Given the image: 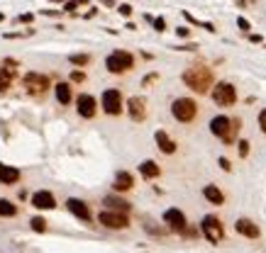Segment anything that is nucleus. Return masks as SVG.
Masks as SVG:
<instances>
[{"label":"nucleus","mask_w":266,"mask_h":253,"mask_svg":"<svg viewBox=\"0 0 266 253\" xmlns=\"http://www.w3.org/2000/svg\"><path fill=\"white\" fill-rule=\"evenodd\" d=\"M17 22H25V25H30V22H32V15H30V13H25V15L17 17Z\"/></svg>","instance_id":"36"},{"label":"nucleus","mask_w":266,"mask_h":253,"mask_svg":"<svg viewBox=\"0 0 266 253\" xmlns=\"http://www.w3.org/2000/svg\"><path fill=\"white\" fill-rule=\"evenodd\" d=\"M98 221L105 226V229H127L129 226V219H127V212H117V209H105L98 214Z\"/></svg>","instance_id":"7"},{"label":"nucleus","mask_w":266,"mask_h":253,"mask_svg":"<svg viewBox=\"0 0 266 253\" xmlns=\"http://www.w3.org/2000/svg\"><path fill=\"white\" fill-rule=\"evenodd\" d=\"M30 224H32V231H37V234H44L47 231V219L44 217H34Z\"/></svg>","instance_id":"25"},{"label":"nucleus","mask_w":266,"mask_h":253,"mask_svg":"<svg viewBox=\"0 0 266 253\" xmlns=\"http://www.w3.org/2000/svg\"><path fill=\"white\" fill-rule=\"evenodd\" d=\"M249 42H254V44H261L264 39H261V34H249Z\"/></svg>","instance_id":"38"},{"label":"nucleus","mask_w":266,"mask_h":253,"mask_svg":"<svg viewBox=\"0 0 266 253\" xmlns=\"http://www.w3.org/2000/svg\"><path fill=\"white\" fill-rule=\"evenodd\" d=\"M201 231H203V236L210 241V243H220L222 236H225V229H222V221L215 217V214H208L203 217L201 221Z\"/></svg>","instance_id":"6"},{"label":"nucleus","mask_w":266,"mask_h":253,"mask_svg":"<svg viewBox=\"0 0 266 253\" xmlns=\"http://www.w3.org/2000/svg\"><path fill=\"white\" fill-rule=\"evenodd\" d=\"M154 142H157V146H159V151H161V154H169V156L176 154V146H178V144L173 142L164 129H159L157 134H154Z\"/></svg>","instance_id":"16"},{"label":"nucleus","mask_w":266,"mask_h":253,"mask_svg":"<svg viewBox=\"0 0 266 253\" xmlns=\"http://www.w3.org/2000/svg\"><path fill=\"white\" fill-rule=\"evenodd\" d=\"M83 80H86L83 71H71V83H83Z\"/></svg>","instance_id":"30"},{"label":"nucleus","mask_w":266,"mask_h":253,"mask_svg":"<svg viewBox=\"0 0 266 253\" xmlns=\"http://www.w3.org/2000/svg\"><path fill=\"white\" fill-rule=\"evenodd\" d=\"M76 110H79V114L83 117V119H93L95 112H98V102H95L93 95L83 93L76 97Z\"/></svg>","instance_id":"12"},{"label":"nucleus","mask_w":266,"mask_h":253,"mask_svg":"<svg viewBox=\"0 0 266 253\" xmlns=\"http://www.w3.org/2000/svg\"><path fill=\"white\" fill-rule=\"evenodd\" d=\"M122 93L117 90V88H110V90H105L103 93V110H105V114H110V117H117L120 112H122Z\"/></svg>","instance_id":"9"},{"label":"nucleus","mask_w":266,"mask_h":253,"mask_svg":"<svg viewBox=\"0 0 266 253\" xmlns=\"http://www.w3.org/2000/svg\"><path fill=\"white\" fill-rule=\"evenodd\" d=\"M181 80L186 83V88H190L193 93H198V95L210 93L213 85H215V76H213V71H210L208 66H201V63L186 68L183 76H181Z\"/></svg>","instance_id":"1"},{"label":"nucleus","mask_w":266,"mask_h":253,"mask_svg":"<svg viewBox=\"0 0 266 253\" xmlns=\"http://www.w3.org/2000/svg\"><path fill=\"white\" fill-rule=\"evenodd\" d=\"M17 207L10 202V200H0V217H15Z\"/></svg>","instance_id":"24"},{"label":"nucleus","mask_w":266,"mask_h":253,"mask_svg":"<svg viewBox=\"0 0 266 253\" xmlns=\"http://www.w3.org/2000/svg\"><path fill=\"white\" fill-rule=\"evenodd\" d=\"M69 61L74 63V66H88V63H91V56H88V54H71Z\"/></svg>","instance_id":"26"},{"label":"nucleus","mask_w":266,"mask_h":253,"mask_svg":"<svg viewBox=\"0 0 266 253\" xmlns=\"http://www.w3.org/2000/svg\"><path fill=\"white\" fill-rule=\"evenodd\" d=\"M154 80H159V73H149V76H147V78L142 80V85H144V88H149V85H152V83H154Z\"/></svg>","instance_id":"32"},{"label":"nucleus","mask_w":266,"mask_h":253,"mask_svg":"<svg viewBox=\"0 0 266 253\" xmlns=\"http://www.w3.org/2000/svg\"><path fill=\"white\" fill-rule=\"evenodd\" d=\"M100 3H103V5H112V0H100Z\"/></svg>","instance_id":"39"},{"label":"nucleus","mask_w":266,"mask_h":253,"mask_svg":"<svg viewBox=\"0 0 266 253\" xmlns=\"http://www.w3.org/2000/svg\"><path fill=\"white\" fill-rule=\"evenodd\" d=\"M239 126H242V119H237V117L218 114V117L210 119V132H213L218 139H222L225 144H235L237 142V132H239Z\"/></svg>","instance_id":"2"},{"label":"nucleus","mask_w":266,"mask_h":253,"mask_svg":"<svg viewBox=\"0 0 266 253\" xmlns=\"http://www.w3.org/2000/svg\"><path fill=\"white\" fill-rule=\"evenodd\" d=\"M127 112H129L132 122H144L147 119V100L140 97V95H132L127 100Z\"/></svg>","instance_id":"11"},{"label":"nucleus","mask_w":266,"mask_h":253,"mask_svg":"<svg viewBox=\"0 0 266 253\" xmlns=\"http://www.w3.org/2000/svg\"><path fill=\"white\" fill-rule=\"evenodd\" d=\"M103 202H105L110 209H117V212H129V209H132V205H129L127 200H122V197H117V195H108Z\"/></svg>","instance_id":"21"},{"label":"nucleus","mask_w":266,"mask_h":253,"mask_svg":"<svg viewBox=\"0 0 266 253\" xmlns=\"http://www.w3.org/2000/svg\"><path fill=\"white\" fill-rule=\"evenodd\" d=\"M10 83H13V68L0 66V93H5L10 88Z\"/></svg>","instance_id":"23"},{"label":"nucleus","mask_w":266,"mask_h":253,"mask_svg":"<svg viewBox=\"0 0 266 253\" xmlns=\"http://www.w3.org/2000/svg\"><path fill=\"white\" fill-rule=\"evenodd\" d=\"M117 10H120V15H122V17H129V15H132V5H120Z\"/></svg>","instance_id":"34"},{"label":"nucleus","mask_w":266,"mask_h":253,"mask_svg":"<svg viewBox=\"0 0 266 253\" xmlns=\"http://www.w3.org/2000/svg\"><path fill=\"white\" fill-rule=\"evenodd\" d=\"M237 27H239L242 32H249V30H251L249 20H244V17H237Z\"/></svg>","instance_id":"29"},{"label":"nucleus","mask_w":266,"mask_h":253,"mask_svg":"<svg viewBox=\"0 0 266 253\" xmlns=\"http://www.w3.org/2000/svg\"><path fill=\"white\" fill-rule=\"evenodd\" d=\"M54 95H56V100L61 105H69L71 102V85L69 83H56L54 85Z\"/></svg>","instance_id":"22"},{"label":"nucleus","mask_w":266,"mask_h":253,"mask_svg":"<svg viewBox=\"0 0 266 253\" xmlns=\"http://www.w3.org/2000/svg\"><path fill=\"white\" fill-rule=\"evenodd\" d=\"M164 224H169V229L176 231V234H183V231L188 229L186 214H183L181 209H176V207H171V209L164 212Z\"/></svg>","instance_id":"10"},{"label":"nucleus","mask_w":266,"mask_h":253,"mask_svg":"<svg viewBox=\"0 0 266 253\" xmlns=\"http://www.w3.org/2000/svg\"><path fill=\"white\" fill-rule=\"evenodd\" d=\"M203 197L210 202V205H222V202H225V195H222V190H220L218 185H205Z\"/></svg>","instance_id":"19"},{"label":"nucleus","mask_w":266,"mask_h":253,"mask_svg":"<svg viewBox=\"0 0 266 253\" xmlns=\"http://www.w3.org/2000/svg\"><path fill=\"white\" fill-rule=\"evenodd\" d=\"M32 207H37V209H54V207H56V200H54L51 192L39 190V192L32 195Z\"/></svg>","instance_id":"15"},{"label":"nucleus","mask_w":266,"mask_h":253,"mask_svg":"<svg viewBox=\"0 0 266 253\" xmlns=\"http://www.w3.org/2000/svg\"><path fill=\"white\" fill-rule=\"evenodd\" d=\"M79 0H66V5H63V10H66V13H76V10H79Z\"/></svg>","instance_id":"28"},{"label":"nucleus","mask_w":266,"mask_h":253,"mask_svg":"<svg viewBox=\"0 0 266 253\" xmlns=\"http://www.w3.org/2000/svg\"><path fill=\"white\" fill-rule=\"evenodd\" d=\"M152 25H154V30H157V32H164V30H166V20H164V17H157Z\"/></svg>","instance_id":"31"},{"label":"nucleus","mask_w":266,"mask_h":253,"mask_svg":"<svg viewBox=\"0 0 266 253\" xmlns=\"http://www.w3.org/2000/svg\"><path fill=\"white\" fill-rule=\"evenodd\" d=\"M112 188L117 190V192H127V190L135 188V178L127 173V171H120V173L115 175V185Z\"/></svg>","instance_id":"17"},{"label":"nucleus","mask_w":266,"mask_h":253,"mask_svg":"<svg viewBox=\"0 0 266 253\" xmlns=\"http://www.w3.org/2000/svg\"><path fill=\"white\" fill-rule=\"evenodd\" d=\"M22 85L27 88V93L30 95H44L51 88L49 85V78L44 76V73H25V78H22Z\"/></svg>","instance_id":"8"},{"label":"nucleus","mask_w":266,"mask_h":253,"mask_svg":"<svg viewBox=\"0 0 266 253\" xmlns=\"http://www.w3.org/2000/svg\"><path fill=\"white\" fill-rule=\"evenodd\" d=\"M259 129L266 134V110H261L259 112Z\"/></svg>","instance_id":"33"},{"label":"nucleus","mask_w":266,"mask_h":253,"mask_svg":"<svg viewBox=\"0 0 266 253\" xmlns=\"http://www.w3.org/2000/svg\"><path fill=\"white\" fill-rule=\"evenodd\" d=\"M210 95H213V102L220 105V107H232V105L237 102V88L232 85V83H227V80H222V83H218V85H213Z\"/></svg>","instance_id":"5"},{"label":"nucleus","mask_w":266,"mask_h":253,"mask_svg":"<svg viewBox=\"0 0 266 253\" xmlns=\"http://www.w3.org/2000/svg\"><path fill=\"white\" fill-rule=\"evenodd\" d=\"M237 146H239V156H242V158L249 156V146H251V144L247 142V139H242V142L237 144Z\"/></svg>","instance_id":"27"},{"label":"nucleus","mask_w":266,"mask_h":253,"mask_svg":"<svg viewBox=\"0 0 266 253\" xmlns=\"http://www.w3.org/2000/svg\"><path fill=\"white\" fill-rule=\"evenodd\" d=\"M0 20H5V15H0Z\"/></svg>","instance_id":"41"},{"label":"nucleus","mask_w":266,"mask_h":253,"mask_svg":"<svg viewBox=\"0 0 266 253\" xmlns=\"http://www.w3.org/2000/svg\"><path fill=\"white\" fill-rule=\"evenodd\" d=\"M176 34H178V37H183V39H186L188 34H190V30H188V27H178V30H176Z\"/></svg>","instance_id":"37"},{"label":"nucleus","mask_w":266,"mask_h":253,"mask_svg":"<svg viewBox=\"0 0 266 253\" xmlns=\"http://www.w3.org/2000/svg\"><path fill=\"white\" fill-rule=\"evenodd\" d=\"M105 68H108L112 76H122V73H129L135 68V56L125 51V49H117L112 51L108 59H105Z\"/></svg>","instance_id":"3"},{"label":"nucleus","mask_w":266,"mask_h":253,"mask_svg":"<svg viewBox=\"0 0 266 253\" xmlns=\"http://www.w3.org/2000/svg\"><path fill=\"white\" fill-rule=\"evenodd\" d=\"M66 207H69V212H71L74 217H79V219H83V221H91V209H88V205H86L83 200L71 197V200H66Z\"/></svg>","instance_id":"14"},{"label":"nucleus","mask_w":266,"mask_h":253,"mask_svg":"<svg viewBox=\"0 0 266 253\" xmlns=\"http://www.w3.org/2000/svg\"><path fill=\"white\" fill-rule=\"evenodd\" d=\"M244 3H247V0H237V5H244Z\"/></svg>","instance_id":"40"},{"label":"nucleus","mask_w":266,"mask_h":253,"mask_svg":"<svg viewBox=\"0 0 266 253\" xmlns=\"http://www.w3.org/2000/svg\"><path fill=\"white\" fill-rule=\"evenodd\" d=\"M235 231L237 234H242V236H247V238H259L261 236V229H259L251 219H247V217H242V219L235 221Z\"/></svg>","instance_id":"13"},{"label":"nucleus","mask_w":266,"mask_h":253,"mask_svg":"<svg viewBox=\"0 0 266 253\" xmlns=\"http://www.w3.org/2000/svg\"><path fill=\"white\" fill-rule=\"evenodd\" d=\"M140 173L142 178H147V180H154L161 175V168H159L157 161H142L140 163Z\"/></svg>","instance_id":"18"},{"label":"nucleus","mask_w":266,"mask_h":253,"mask_svg":"<svg viewBox=\"0 0 266 253\" xmlns=\"http://www.w3.org/2000/svg\"><path fill=\"white\" fill-rule=\"evenodd\" d=\"M218 163H220V168H222V171H227V173L232 171V166H230V161H227V158H220Z\"/></svg>","instance_id":"35"},{"label":"nucleus","mask_w":266,"mask_h":253,"mask_svg":"<svg viewBox=\"0 0 266 253\" xmlns=\"http://www.w3.org/2000/svg\"><path fill=\"white\" fill-rule=\"evenodd\" d=\"M171 114H173L176 122L188 124V122L195 119V114H198V105H195L193 97H176V100L171 102Z\"/></svg>","instance_id":"4"},{"label":"nucleus","mask_w":266,"mask_h":253,"mask_svg":"<svg viewBox=\"0 0 266 253\" xmlns=\"http://www.w3.org/2000/svg\"><path fill=\"white\" fill-rule=\"evenodd\" d=\"M17 180H20V171L13 168V166H3L0 168V183L3 185H15Z\"/></svg>","instance_id":"20"}]
</instances>
